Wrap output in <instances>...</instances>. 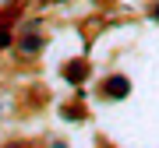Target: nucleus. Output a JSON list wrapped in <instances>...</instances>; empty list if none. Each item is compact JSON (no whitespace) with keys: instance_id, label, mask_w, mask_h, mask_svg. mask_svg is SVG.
Returning a JSON list of instances; mask_svg holds the SVG:
<instances>
[{"instance_id":"nucleus-1","label":"nucleus","mask_w":159,"mask_h":148,"mask_svg":"<svg viewBox=\"0 0 159 148\" xmlns=\"http://www.w3.org/2000/svg\"><path fill=\"white\" fill-rule=\"evenodd\" d=\"M99 92H102L106 99H124L127 92H131V81L124 78V74H113V78H106V81L99 85Z\"/></svg>"},{"instance_id":"nucleus-2","label":"nucleus","mask_w":159,"mask_h":148,"mask_svg":"<svg viewBox=\"0 0 159 148\" xmlns=\"http://www.w3.org/2000/svg\"><path fill=\"white\" fill-rule=\"evenodd\" d=\"M14 46H18V53H25V57H32V53H39L43 46H46V39L43 35H21V39H14Z\"/></svg>"},{"instance_id":"nucleus-3","label":"nucleus","mask_w":159,"mask_h":148,"mask_svg":"<svg viewBox=\"0 0 159 148\" xmlns=\"http://www.w3.org/2000/svg\"><path fill=\"white\" fill-rule=\"evenodd\" d=\"M85 74H89V71H85V63H81V60H78V63H67V67H64V78H67V81H81Z\"/></svg>"},{"instance_id":"nucleus-4","label":"nucleus","mask_w":159,"mask_h":148,"mask_svg":"<svg viewBox=\"0 0 159 148\" xmlns=\"http://www.w3.org/2000/svg\"><path fill=\"white\" fill-rule=\"evenodd\" d=\"M7 46H14V35L7 28H0V50H7Z\"/></svg>"},{"instance_id":"nucleus-5","label":"nucleus","mask_w":159,"mask_h":148,"mask_svg":"<svg viewBox=\"0 0 159 148\" xmlns=\"http://www.w3.org/2000/svg\"><path fill=\"white\" fill-rule=\"evenodd\" d=\"M148 14H152V18H156V21H159V0H156V4H152V7H148Z\"/></svg>"}]
</instances>
